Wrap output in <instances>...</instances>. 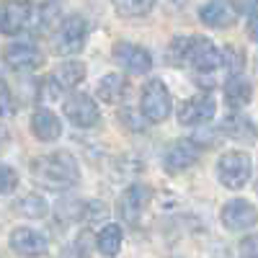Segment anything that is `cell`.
Instances as JSON below:
<instances>
[{"label":"cell","instance_id":"obj_21","mask_svg":"<svg viewBox=\"0 0 258 258\" xmlns=\"http://www.w3.org/2000/svg\"><path fill=\"white\" fill-rule=\"evenodd\" d=\"M16 212L29 220H44L49 214V204L41 194H26V197H21L16 202Z\"/></svg>","mask_w":258,"mask_h":258},{"label":"cell","instance_id":"obj_24","mask_svg":"<svg viewBox=\"0 0 258 258\" xmlns=\"http://www.w3.org/2000/svg\"><path fill=\"white\" fill-rule=\"evenodd\" d=\"M18 186V173L16 168L0 163V194H11L13 188Z\"/></svg>","mask_w":258,"mask_h":258},{"label":"cell","instance_id":"obj_8","mask_svg":"<svg viewBox=\"0 0 258 258\" xmlns=\"http://www.w3.org/2000/svg\"><path fill=\"white\" fill-rule=\"evenodd\" d=\"M150 202H153V188L145 186V183H132V186H126L124 194L119 197L116 212L126 225H137Z\"/></svg>","mask_w":258,"mask_h":258},{"label":"cell","instance_id":"obj_27","mask_svg":"<svg viewBox=\"0 0 258 258\" xmlns=\"http://www.w3.org/2000/svg\"><path fill=\"white\" fill-rule=\"evenodd\" d=\"M8 145H11V132H8L3 124H0V155L8 150Z\"/></svg>","mask_w":258,"mask_h":258},{"label":"cell","instance_id":"obj_22","mask_svg":"<svg viewBox=\"0 0 258 258\" xmlns=\"http://www.w3.org/2000/svg\"><path fill=\"white\" fill-rule=\"evenodd\" d=\"M158 0H111L114 11L121 18H142L155 8Z\"/></svg>","mask_w":258,"mask_h":258},{"label":"cell","instance_id":"obj_1","mask_svg":"<svg viewBox=\"0 0 258 258\" xmlns=\"http://www.w3.org/2000/svg\"><path fill=\"white\" fill-rule=\"evenodd\" d=\"M31 178L49 191H68L80 181V165L68 150H57L31 160Z\"/></svg>","mask_w":258,"mask_h":258},{"label":"cell","instance_id":"obj_2","mask_svg":"<svg viewBox=\"0 0 258 258\" xmlns=\"http://www.w3.org/2000/svg\"><path fill=\"white\" fill-rule=\"evenodd\" d=\"M85 41H88V21L73 13V16H64L57 24V29L52 34V49L57 57L75 59V54H80L85 49Z\"/></svg>","mask_w":258,"mask_h":258},{"label":"cell","instance_id":"obj_5","mask_svg":"<svg viewBox=\"0 0 258 258\" xmlns=\"http://www.w3.org/2000/svg\"><path fill=\"white\" fill-rule=\"evenodd\" d=\"M183 62H188L197 73H214L222 68V49L209 36H188Z\"/></svg>","mask_w":258,"mask_h":258},{"label":"cell","instance_id":"obj_9","mask_svg":"<svg viewBox=\"0 0 258 258\" xmlns=\"http://www.w3.org/2000/svg\"><path fill=\"white\" fill-rule=\"evenodd\" d=\"M8 245L13 253L24 255V258H39V255H47L49 238L41 230H34V227H13Z\"/></svg>","mask_w":258,"mask_h":258},{"label":"cell","instance_id":"obj_26","mask_svg":"<svg viewBox=\"0 0 258 258\" xmlns=\"http://www.w3.org/2000/svg\"><path fill=\"white\" fill-rule=\"evenodd\" d=\"M238 253H240V258H255L258 255L255 253V235H245L238 245Z\"/></svg>","mask_w":258,"mask_h":258},{"label":"cell","instance_id":"obj_11","mask_svg":"<svg viewBox=\"0 0 258 258\" xmlns=\"http://www.w3.org/2000/svg\"><path fill=\"white\" fill-rule=\"evenodd\" d=\"M31 18H34V6L29 0H6L0 6V34L6 36L21 34Z\"/></svg>","mask_w":258,"mask_h":258},{"label":"cell","instance_id":"obj_19","mask_svg":"<svg viewBox=\"0 0 258 258\" xmlns=\"http://www.w3.org/2000/svg\"><path fill=\"white\" fill-rule=\"evenodd\" d=\"M250 98H253V85L243 75H235L225 83V103L230 109H243Z\"/></svg>","mask_w":258,"mask_h":258},{"label":"cell","instance_id":"obj_6","mask_svg":"<svg viewBox=\"0 0 258 258\" xmlns=\"http://www.w3.org/2000/svg\"><path fill=\"white\" fill-rule=\"evenodd\" d=\"M176 114H178V124L199 126V124H207L209 119H214V114H217V101H214L212 93L199 91V93H194L191 98L181 101Z\"/></svg>","mask_w":258,"mask_h":258},{"label":"cell","instance_id":"obj_13","mask_svg":"<svg viewBox=\"0 0 258 258\" xmlns=\"http://www.w3.org/2000/svg\"><path fill=\"white\" fill-rule=\"evenodd\" d=\"M220 220L230 232H245L255 225V207L248 199H230L220 212Z\"/></svg>","mask_w":258,"mask_h":258},{"label":"cell","instance_id":"obj_10","mask_svg":"<svg viewBox=\"0 0 258 258\" xmlns=\"http://www.w3.org/2000/svg\"><path fill=\"white\" fill-rule=\"evenodd\" d=\"M62 111L75 126H83V129L96 126L98 119H101V111H98L96 101L91 96H85V93H70L62 103Z\"/></svg>","mask_w":258,"mask_h":258},{"label":"cell","instance_id":"obj_3","mask_svg":"<svg viewBox=\"0 0 258 258\" xmlns=\"http://www.w3.org/2000/svg\"><path fill=\"white\" fill-rule=\"evenodd\" d=\"M140 114L153 124H160L173 114V98H170V91L163 80L153 78L145 83L140 96Z\"/></svg>","mask_w":258,"mask_h":258},{"label":"cell","instance_id":"obj_23","mask_svg":"<svg viewBox=\"0 0 258 258\" xmlns=\"http://www.w3.org/2000/svg\"><path fill=\"white\" fill-rule=\"evenodd\" d=\"M222 64H227L230 78H235V75H243L245 57H243V52H240V49H235V47H222Z\"/></svg>","mask_w":258,"mask_h":258},{"label":"cell","instance_id":"obj_7","mask_svg":"<svg viewBox=\"0 0 258 258\" xmlns=\"http://www.w3.org/2000/svg\"><path fill=\"white\" fill-rule=\"evenodd\" d=\"M202 158V145L197 140H176L165 147L163 153V168L168 173H183L194 168Z\"/></svg>","mask_w":258,"mask_h":258},{"label":"cell","instance_id":"obj_4","mask_svg":"<svg viewBox=\"0 0 258 258\" xmlns=\"http://www.w3.org/2000/svg\"><path fill=\"white\" fill-rule=\"evenodd\" d=\"M250 173H253V163L248 153H240V150H230L217 160V178L230 191H240L250 181Z\"/></svg>","mask_w":258,"mask_h":258},{"label":"cell","instance_id":"obj_20","mask_svg":"<svg viewBox=\"0 0 258 258\" xmlns=\"http://www.w3.org/2000/svg\"><path fill=\"white\" fill-rule=\"evenodd\" d=\"M54 75H57V85H59V88H75V85H80L85 80L88 68H85V62H80V59H64L57 68Z\"/></svg>","mask_w":258,"mask_h":258},{"label":"cell","instance_id":"obj_14","mask_svg":"<svg viewBox=\"0 0 258 258\" xmlns=\"http://www.w3.org/2000/svg\"><path fill=\"white\" fill-rule=\"evenodd\" d=\"M3 62L8 64L11 70H36L41 68V62H44V54H41L39 47L34 44H26V41H13V44H8L3 49Z\"/></svg>","mask_w":258,"mask_h":258},{"label":"cell","instance_id":"obj_17","mask_svg":"<svg viewBox=\"0 0 258 258\" xmlns=\"http://www.w3.org/2000/svg\"><path fill=\"white\" fill-rule=\"evenodd\" d=\"M129 91V83L121 73H109L103 75L96 85V96L103 101V103H121L124 96Z\"/></svg>","mask_w":258,"mask_h":258},{"label":"cell","instance_id":"obj_25","mask_svg":"<svg viewBox=\"0 0 258 258\" xmlns=\"http://www.w3.org/2000/svg\"><path fill=\"white\" fill-rule=\"evenodd\" d=\"M16 114V103H13V93L6 83H0V119H8Z\"/></svg>","mask_w":258,"mask_h":258},{"label":"cell","instance_id":"obj_28","mask_svg":"<svg viewBox=\"0 0 258 258\" xmlns=\"http://www.w3.org/2000/svg\"><path fill=\"white\" fill-rule=\"evenodd\" d=\"M248 36H250V39H255V13H250V16H248Z\"/></svg>","mask_w":258,"mask_h":258},{"label":"cell","instance_id":"obj_12","mask_svg":"<svg viewBox=\"0 0 258 258\" xmlns=\"http://www.w3.org/2000/svg\"><path fill=\"white\" fill-rule=\"evenodd\" d=\"M111 54H114L116 64H121L132 75H145L153 70V54L140 44H132V41H116Z\"/></svg>","mask_w":258,"mask_h":258},{"label":"cell","instance_id":"obj_16","mask_svg":"<svg viewBox=\"0 0 258 258\" xmlns=\"http://www.w3.org/2000/svg\"><path fill=\"white\" fill-rule=\"evenodd\" d=\"M29 126H31V135H34L39 142H54V140L62 137V119H59L54 111H49V109L34 111Z\"/></svg>","mask_w":258,"mask_h":258},{"label":"cell","instance_id":"obj_18","mask_svg":"<svg viewBox=\"0 0 258 258\" xmlns=\"http://www.w3.org/2000/svg\"><path fill=\"white\" fill-rule=\"evenodd\" d=\"M121 245H124V230H121V225L106 222V225L96 232V248H98L101 255L114 258V255H119Z\"/></svg>","mask_w":258,"mask_h":258},{"label":"cell","instance_id":"obj_15","mask_svg":"<svg viewBox=\"0 0 258 258\" xmlns=\"http://www.w3.org/2000/svg\"><path fill=\"white\" fill-rule=\"evenodd\" d=\"M235 18H238V13L230 0H207L204 6H199V21L209 29H230Z\"/></svg>","mask_w":258,"mask_h":258}]
</instances>
